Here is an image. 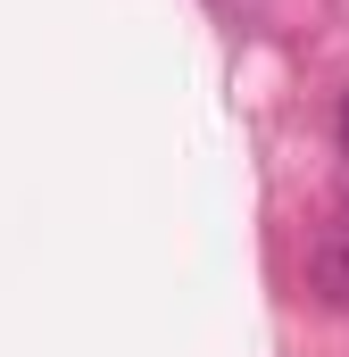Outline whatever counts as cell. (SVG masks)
<instances>
[{
  "label": "cell",
  "instance_id": "obj_1",
  "mask_svg": "<svg viewBox=\"0 0 349 357\" xmlns=\"http://www.w3.org/2000/svg\"><path fill=\"white\" fill-rule=\"evenodd\" d=\"M308 291H316L325 307H349V233H325V241L308 250Z\"/></svg>",
  "mask_w": 349,
  "mask_h": 357
},
{
  "label": "cell",
  "instance_id": "obj_2",
  "mask_svg": "<svg viewBox=\"0 0 349 357\" xmlns=\"http://www.w3.org/2000/svg\"><path fill=\"white\" fill-rule=\"evenodd\" d=\"M333 125H341V158H349V91H341V116H333Z\"/></svg>",
  "mask_w": 349,
  "mask_h": 357
}]
</instances>
